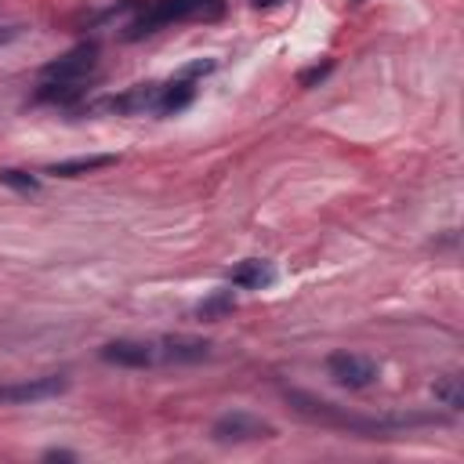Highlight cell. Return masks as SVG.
Masks as SVG:
<instances>
[{
    "label": "cell",
    "instance_id": "obj_7",
    "mask_svg": "<svg viewBox=\"0 0 464 464\" xmlns=\"http://www.w3.org/2000/svg\"><path fill=\"white\" fill-rule=\"evenodd\" d=\"M156 98H160V83H138L123 94H112L102 102V109L116 112V116H141V112H152L156 109Z\"/></svg>",
    "mask_w": 464,
    "mask_h": 464
},
{
    "label": "cell",
    "instance_id": "obj_8",
    "mask_svg": "<svg viewBox=\"0 0 464 464\" xmlns=\"http://www.w3.org/2000/svg\"><path fill=\"white\" fill-rule=\"evenodd\" d=\"M207 355H210V341L188 334H170L156 344V359L163 362H203Z\"/></svg>",
    "mask_w": 464,
    "mask_h": 464
},
{
    "label": "cell",
    "instance_id": "obj_12",
    "mask_svg": "<svg viewBox=\"0 0 464 464\" xmlns=\"http://www.w3.org/2000/svg\"><path fill=\"white\" fill-rule=\"evenodd\" d=\"M83 80H44L40 83V91H36V102H54V105H69V102H76L80 94H83V87H80Z\"/></svg>",
    "mask_w": 464,
    "mask_h": 464
},
{
    "label": "cell",
    "instance_id": "obj_9",
    "mask_svg": "<svg viewBox=\"0 0 464 464\" xmlns=\"http://www.w3.org/2000/svg\"><path fill=\"white\" fill-rule=\"evenodd\" d=\"M228 283L239 286V290H265V286L276 283V268L268 261H261V257H250V261H243V265H236L228 272Z\"/></svg>",
    "mask_w": 464,
    "mask_h": 464
},
{
    "label": "cell",
    "instance_id": "obj_15",
    "mask_svg": "<svg viewBox=\"0 0 464 464\" xmlns=\"http://www.w3.org/2000/svg\"><path fill=\"white\" fill-rule=\"evenodd\" d=\"M0 185L14 188V192H22V196H36V192H40V178H33V174H25V170H14V167L0 170Z\"/></svg>",
    "mask_w": 464,
    "mask_h": 464
},
{
    "label": "cell",
    "instance_id": "obj_6",
    "mask_svg": "<svg viewBox=\"0 0 464 464\" xmlns=\"http://www.w3.org/2000/svg\"><path fill=\"white\" fill-rule=\"evenodd\" d=\"M105 362H112V366H127V370H145V366H152L156 362V344H149V341H130V337H120V341H109V344H102V352H98Z\"/></svg>",
    "mask_w": 464,
    "mask_h": 464
},
{
    "label": "cell",
    "instance_id": "obj_2",
    "mask_svg": "<svg viewBox=\"0 0 464 464\" xmlns=\"http://www.w3.org/2000/svg\"><path fill=\"white\" fill-rule=\"evenodd\" d=\"M276 435V428L268 424V420H261V417H254V413H246V410H232V413H221L218 420H214V428H210V439L214 442H257V439H272Z\"/></svg>",
    "mask_w": 464,
    "mask_h": 464
},
{
    "label": "cell",
    "instance_id": "obj_3",
    "mask_svg": "<svg viewBox=\"0 0 464 464\" xmlns=\"http://www.w3.org/2000/svg\"><path fill=\"white\" fill-rule=\"evenodd\" d=\"M326 373H330L341 388L359 392V388H370V384L377 381V362L366 359V355H359V352H334V355L326 359Z\"/></svg>",
    "mask_w": 464,
    "mask_h": 464
},
{
    "label": "cell",
    "instance_id": "obj_14",
    "mask_svg": "<svg viewBox=\"0 0 464 464\" xmlns=\"http://www.w3.org/2000/svg\"><path fill=\"white\" fill-rule=\"evenodd\" d=\"M232 308H236V297H232L228 290H218V294H210L207 301H199L196 315H199V319H218V315H225V312H232Z\"/></svg>",
    "mask_w": 464,
    "mask_h": 464
},
{
    "label": "cell",
    "instance_id": "obj_11",
    "mask_svg": "<svg viewBox=\"0 0 464 464\" xmlns=\"http://www.w3.org/2000/svg\"><path fill=\"white\" fill-rule=\"evenodd\" d=\"M112 163H120V156H112V152H94V156H72V160L51 163L47 174H58V178H80V174H91V170H102V167H112Z\"/></svg>",
    "mask_w": 464,
    "mask_h": 464
},
{
    "label": "cell",
    "instance_id": "obj_13",
    "mask_svg": "<svg viewBox=\"0 0 464 464\" xmlns=\"http://www.w3.org/2000/svg\"><path fill=\"white\" fill-rule=\"evenodd\" d=\"M431 395H435V402H442L446 410H460V406H464V384H460L457 373L439 377V381L431 384Z\"/></svg>",
    "mask_w": 464,
    "mask_h": 464
},
{
    "label": "cell",
    "instance_id": "obj_17",
    "mask_svg": "<svg viewBox=\"0 0 464 464\" xmlns=\"http://www.w3.org/2000/svg\"><path fill=\"white\" fill-rule=\"evenodd\" d=\"M44 460H76V453H69V450H47Z\"/></svg>",
    "mask_w": 464,
    "mask_h": 464
},
{
    "label": "cell",
    "instance_id": "obj_4",
    "mask_svg": "<svg viewBox=\"0 0 464 464\" xmlns=\"http://www.w3.org/2000/svg\"><path fill=\"white\" fill-rule=\"evenodd\" d=\"M69 388L65 377L58 373H47V377H29V381H11V384H0V402L4 406H25V402H44V399H54Z\"/></svg>",
    "mask_w": 464,
    "mask_h": 464
},
{
    "label": "cell",
    "instance_id": "obj_1",
    "mask_svg": "<svg viewBox=\"0 0 464 464\" xmlns=\"http://www.w3.org/2000/svg\"><path fill=\"white\" fill-rule=\"evenodd\" d=\"M221 11H225L221 0H156L149 11H141V14L127 25L123 40H141V36H149V33H156V29H163V25H178V22L218 18Z\"/></svg>",
    "mask_w": 464,
    "mask_h": 464
},
{
    "label": "cell",
    "instance_id": "obj_16",
    "mask_svg": "<svg viewBox=\"0 0 464 464\" xmlns=\"http://www.w3.org/2000/svg\"><path fill=\"white\" fill-rule=\"evenodd\" d=\"M330 72V62H323V65H315V69H308V72H301V87H312L315 80H323Z\"/></svg>",
    "mask_w": 464,
    "mask_h": 464
},
{
    "label": "cell",
    "instance_id": "obj_10",
    "mask_svg": "<svg viewBox=\"0 0 464 464\" xmlns=\"http://www.w3.org/2000/svg\"><path fill=\"white\" fill-rule=\"evenodd\" d=\"M196 98V83L188 76H178L170 83H160V98H156V116H170V112H181L188 102Z\"/></svg>",
    "mask_w": 464,
    "mask_h": 464
},
{
    "label": "cell",
    "instance_id": "obj_5",
    "mask_svg": "<svg viewBox=\"0 0 464 464\" xmlns=\"http://www.w3.org/2000/svg\"><path fill=\"white\" fill-rule=\"evenodd\" d=\"M98 65V44H80L72 51H65L62 58L44 65V80H87V72Z\"/></svg>",
    "mask_w": 464,
    "mask_h": 464
}]
</instances>
